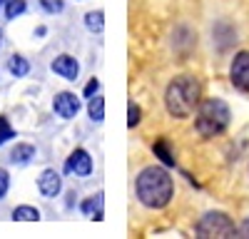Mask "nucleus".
Listing matches in <instances>:
<instances>
[{
	"mask_svg": "<svg viewBox=\"0 0 249 239\" xmlns=\"http://www.w3.org/2000/svg\"><path fill=\"white\" fill-rule=\"evenodd\" d=\"M33 157H35V147H33V145H28V142L15 145V150L10 152V159H13L15 165H28Z\"/></svg>",
	"mask_w": 249,
	"mask_h": 239,
	"instance_id": "10",
	"label": "nucleus"
},
{
	"mask_svg": "<svg viewBox=\"0 0 249 239\" xmlns=\"http://www.w3.org/2000/svg\"><path fill=\"white\" fill-rule=\"evenodd\" d=\"M140 120H142V110H140V105L130 102V120H127V125L135 127V125H140Z\"/></svg>",
	"mask_w": 249,
	"mask_h": 239,
	"instance_id": "18",
	"label": "nucleus"
},
{
	"mask_svg": "<svg viewBox=\"0 0 249 239\" xmlns=\"http://www.w3.org/2000/svg\"><path fill=\"white\" fill-rule=\"evenodd\" d=\"M97 90H100V83H97V80L92 77L90 83L85 85V97H95V92H97Z\"/></svg>",
	"mask_w": 249,
	"mask_h": 239,
	"instance_id": "21",
	"label": "nucleus"
},
{
	"mask_svg": "<svg viewBox=\"0 0 249 239\" xmlns=\"http://www.w3.org/2000/svg\"><path fill=\"white\" fill-rule=\"evenodd\" d=\"M68 172H75L77 177H88L92 172V157L85 152V150H75L68 159V165H65Z\"/></svg>",
	"mask_w": 249,
	"mask_h": 239,
	"instance_id": "7",
	"label": "nucleus"
},
{
	"mask_svg": "<svg viewBox=\"0 0 249 239\" xmlns=\"http://www.w3.org/2000/svg\"><path fill=\"white\" fill-rule=\"evenodd\" d=\"M88 110H90L92 122H102V120H105V100H102L100 95L90 97V105H88Z\"/></svg>",
	"mask_w": 249,
	"mask_h": 239,
	"instance_id": "13",
	"label": "nucleus"
},
{
	"mask_svg": "<svg viewBox=\"0 0 249 239\" xmlns=\"http://www.w3.org/2000/svg\"><path fill=\"white\" fill-rule=\"evenodd\" d=\"M40 5H43L48 13H60L62 8H65V5H62V0H40Z\"/></svg>",
	"mask_w": 249,
	"mask_h": 239,
	"instance_id": "19",
	"label": "nucleus"
},
{
	"mask_svg": "<svg viewBox=\"0 0 249 239\" xmlns=\"http://www.w3.org/2000/svg\"><path fill=\"white\" fill-rule=\"evenodd\" d=\"M202 102V87L197 83V77L192 75H179L164 90V107L172 117H190L197 105Z\"/></svg>",
	"mask_w": 249,
	"mask_h": 239,
	"instance_id": "2",
	"label": "nucleus"
},
{
	"mask_svg": "<svg viewBox=\"0 0 249 239\" xmlns=\"http://www.w3.org/2000/svg\"><path fill=\"white\" fill-rule=\"evenodd\" d=\"M95 202H97V197H92V199H85V202H82V212H85V214H90V212L95 209Z\"/></svg>",
	"mask_w": 249,
	"mask_h": 239,
	"instance_id": "22",
	"label": "nucleus"
},
{
	"mask_svg": "<svg viewBox=\"0 0 249 239\" xmlns=\"http://www.w3.org/2000/svg\"><path fill=\"white\" fill-rule=\"evenodd\" d=\"M50 68H53V72H57L65 80H77V75H80V65L72 55H57Z\"/></svg>",
	"mask_w": 249,
	"mask_h": 239,
	"instance_id": "8",
	"label": "nucleus"
},
{
	"mask_svg": "<svg viewBox=\"0 0 249 239\" xmlns=\"http://www.w3.org/2000/svg\"><path fill=\"white\" fill-rule=\"evenodd\" d=\"M8 70L15 75V77H25L28 72H30V63L25 57H20V55H13L10 60H8Z\"/></svg>",
	"mask_w": 249,
	"mask_h": 239,
	"instance_id": "11",
	"label": "nucleus"
},
{
	"mask_svg": "<svg viewBox=\"0 0 249 239\" xmlns=\"http://www.w3.org/2000/svg\"><path fill=\"white\" fill-rule=\"evenodd\" d=\"M105 15H102V10H92L85 15V25L92 30V33H102V28H105V20H102Z\"/></svg>",
	"mask_w": 249,
	"mask_h": 239,
	"instance_id": "15",
	"label": "nucleus"
},
{
	"mask_svg": "<svg viewBox=\"0 0 249 239\" xmlns=\"http://www.w3.org/2000/svg\"><path fill=\"white\" fill-rule=\"evenodd\" d=\"M53 110H55V115H60L62 120H72V117L80 112V100H77L72 92H60V95H55V100H53Z\"/></svg>",
	"mask_w": 249,
	"mask_h": 239,
	"instance_id": "6",
	"label": "nucleus"
},
{
	"mask_svg": "<svg viewBox=\"0 0 249 239\" xmlns=\"http://www.w3.org/2000/svg\"><path fill=\"white\" fill-rule=\"evenodd\" d=\"M13 217L18 219V222H35V219H40V212L35 207L23 205V207H15L13 209Z\"/></svg>",
	"mask_w": 249,
	"mask_h": 239,
	"instance_id": "14",
	"label": "nucleus"
},
{
	"mask_svg": "<svg viewBox=\"0 0 249 239\" xmlns=\"http://www.w3.org/2000/svg\"><path fill=\"white\" fill-rule=\"evenodd\" d=\"M0 43H3V30H0Z\"/></svg>",
	"mask_w": 249,
	"mask_h": 239,
	"instance_id": "24",
	"label": "nucleus"
},
{
	"mask_svg": "<svg viewBox=\"0 0 249 239\" xmlns=\"http://www.w3.org/2000/svg\"><path fill=\"white\" fill-rule=\"evenodd\" d=\"M3 3H8V0H0V5H3Z\"/></svg>",
	"mask_w": 249,
	"mask_h": 239,
	"instance_id": "25",
	"label": "nucleus"
},
{
	"mask_svg": "<svg viewBox=\"0 0 249 239\" xmlns=\"http://www.w3.org/2000/svg\"><path fill=\"white\" fill-rule=\"evenodd\" d=\"M25 8H28L25 0H8V5H5V17L13 20V17H18V15H23Z\"/></svg>",
	"mask_w": 249,
	"mask_h": 239,
	"instance_id": "16",
	"label": "nucleus"
},
{
	"mask_svg": "<svg viewBox=\"0 0 249 239\" xmlns=\"http://www.w3.org/2000/svg\"><path fill=\"white\" fill-rule=\"evenodd\" d=\"M152 150H155V154H157L167 167L175 165V154H172V150H170V145H167V139H157V142L152 145Z\"/></svg>",
	"mask_w": 249,
	"mask_h": 239,
	"instance_id": "12",
	"label": "nucleus"
},
{
	"mask_svg": "<svg viewBox=\"0 0 249 239\" xmlns=\"http://www.w3.org/2000/svg\"><path fill=\"white\" fill-rule=\"evenodd\" d=\"M10 137H15V130L8 125V117H0V145H5Z\"/></svg>",
	"mask_w": 249,
	"mask_h": 239,
	"instance_id": "17",
	"label": "nucleus"
},
{
	"mask_svg": "<svg viewBox=\"0 0 249 239\" xmlns=\"http://www.w3.org/2000/svg\"><path fill=\"white\" fill-rule=\"evenodd\" d=\"M239 237H249V217H247L244 222L239 224Z\"/></svg>",
	"mask_w": 249,
	"mask_h": 239,
	"instance_id": "23",
	"label": "nucleus"
},
{
	"mask_svg": "<svg viewBox=\"0 0 249 239\" xmlns=\"http://www.w3.org/2000/svg\"><path fill=\"white\" fill-rule=\"evenodd\" d=\"M230 120H232L230 105L219 97H210V100H202V102L197 105L195 130L202 137H217L230 127Z\"/></svg>",
	"mask_w": 249,
	"mask_h": 239,
	"instance_id": "3",
	"label": "nucleus"
},
{
	"mask_svg": "<svg viewBox=\"0 0 249 239\" xmlns=\"http://www.w3.org/2000/svg\"><path fill=\"white\" fill-rule=\"evenodd\" d=\"M37 189L43 192L45 197H57V192L62 189V179L55 170H45L37 179Z\"/></svg>",
	"mask_w": 249,
	"mask_h": 239,
	"instance_id": "9",
	"label": "nucleus"
},
{
	"mask_svg": "<svg viewBox=\"0 0 249 239\" xmlns=\"http://www.w3.org/2000/svg\"><path fill=\"white\" fill-rule=\"evenodd\" d=\"M8 187H10V177H8L5 170H0V199L8 194Z\"/></svg>",
	"mask_w": 249,
	"mask_h": 239,
	"instance_id": "20",
	"label": "nucleus"
},
{
	"mask_svg": "<svg viewBox=\"0 0 249 239\" xmlns=\"http://www.w3.org/2000/svg\"><path fill=\"white\" fill-rule=\"evenodd\" d=\"M195 232H197V237H202V239H212V237L230 239V237L239 234V227H237L224 212H207L199 222H197Z\"/></svg>",
	"mask_w": 249,
	"mask_h": 239,
	"instance_id": "4",
	"label": "nucleus"
},
{
	"mask_svg": "<svg viewBox=\"0 0 249 239\" xmlns=\"http://www.w3.org/2000/svg\"><path fill=\"white\" fill-rule=\"evenodd\" d=\"M230 80L232 85L242 92H249V52L242 50L234 55L232 60V68H230Z\"/></svg>",
	"mask_w": 249,
	"mask_h": 239,
	"instance_id": "5",
	"label": "nucleus"
},
{
	"mask_svg": "<svg viewBox=\"0 0 249 239\" xmlns=\"http://www.w3.org/2000/svg\"><path fill=\"white\" fill-rule=\"evenodd\" d=\"M135 189H137V199L144 207L162 209L170 205V199L175 194V182L164 167H144L137 174Z\"/></svg>",
	"mask_w": 249,
	"mask_h": 239,
	"instance_id": "1",
	"label": "nucleus"
}]
</instances>
